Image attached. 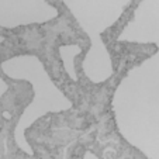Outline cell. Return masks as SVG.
Returning <instances> with one entry per match:
<instances>
[{"label": "cell", "instance_id": "2", "mask_svg": "<svg viewBox=\"0 0 159 159\" xmlns=\"http://www.w3.org/2000/svg\"><path fill=\"white\" fill-rule=\"evenodd\" d=\"M2 70L13 80L28 82L33 87V100L21 113L14 128V141L25 155L34 156L27 139V131L47 114H58L73 107V102L54 83L42 61L34 54H23L2 62Z\"/></svg>", "mask_w": 159, "mask_h": 159}, {"label": "cell", "instance_id": "1", "mask_svg": "<svg viewBox=\"0 0 159 159\" xmlns=\"http://www.w3.org/2000/svg\"><path fill=\"white\" fill-rule=\"evenodd\" d=\"M117 42L158 47L120 80L111 111L121 137L147 159H159V0L139 2Z\"/></svg>", "mask_w": 159, "mask_h": 159}, {"label": "cell", "instance_id": "5", "mask_svg": "<svg viewBox=\"0 0 159 159\" xmlns=\"http://www.w3.org/2000/svg\"><path fill=\"white\" fill-rule=\"evenodd\" d=\"M82 52L80 45L70 44V45H61L58 48V54H59L61 59L63 63V69H65L66 75L69 76L75 83L79 82V78L76 75V68H75V58Z\"/></svg>", "mask_w": 159, "mask_h": 159}, {"label": "cell", "instance_id": "3", "mask_svg": "<svg viewBox=\"0 0 159 159\" xmlns=\"http://www.w3.org/2000/svg\"><path fill=\"white\" fill-rule=\"evenodd\" d=\"M63 4L90 39V48L82 62L84 76L93 84L106 83L114 68L102 34L120 20L131 0H65Z\"/></svg>", "mask_w": 159, "mask_h": 159}, {"label": "cell", "instance_id": "4", "mask_svg": "<svg viewBox=\"0 0 159 159\" xmlns=\"http://www.w3.org/2000/svg\"><path fill=\"white\" fill-rule=\"evenodd\" d=\"M58 16L57 7L45 0H0V27L7 30L42 25Z\"/></svg>", "mask_w": 159, "mask_h": 159}]
</instances>
